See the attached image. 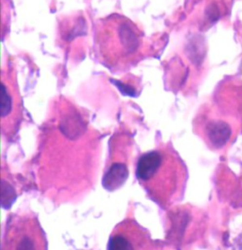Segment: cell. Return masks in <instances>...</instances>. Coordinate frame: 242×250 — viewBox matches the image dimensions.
<instances>
[{
	"label": "cell",
	"mask_w": 242,
	"mask_h": 250,
	"mask_svg": "<svg viewBox=\"0 0 242 250\" xmlns=\"http://www.w3.org/2000/svg\"><path fill=\"white\" fill-rule=\"evenodd\" d=\"M136 178L147 194L162 208L178 202L185 171L178 156L168 148L156 149L140 156Z\"/></svg>",
	"instance_id": "cell-1"
},
{
	"label": "cell",
	"mask_w": 242,
	"mask_h": 250,
	"mask_svg": "<svg viewBox=\"0 0 242 250\" xmlns=\"http://www.w3.org/2000/svg\"><path fill=\"white\" fill-rule=\"evenodd\" d=\"M97 41L106 61L125 62L140 51L143 34L130 19L121 15H111L97 25Z\"/></svg>",
	"instance_id": "cell-2"
},
{
	"label": "cell",
	"mask_w": 242,
	"mask_h": 250,
	"mask_svg": "<svg viewBox=\"0 0 242 250\" xmlns=\"http://www.w3.org/2000/svg\"><path fill=\"white\" fill-rule=\"evenodd\" d=\"M45 235L38 220L30 215H15L7 224L2 250H46Z\"/></svg>",
	"instance_id": "cell-3"
},
{
	"label": "cell",
	"mask_w": 242,
	"mask_h": 250,
	"mask_svg": "<svg viewBox=\"0 0 242 250\" xmlns=\"http://www.w3.org/2000/svg\"><path fill=\"white\" fill-rule=\"evenodd\" d=\"M109 250H152L154 244L150 233L136 221L127 219L119 224L109 238Z\"/></svg>",
	"instance_id": "cell-4"
},
{
	"label": "cell",
	"mask_w": 242,
	"mask_h": 250,
	"mask_svg": "<svg viewBox=\"0 0 242 250\" xmlns=\"http://www.w3.org/2000/svg\"><path fill=\"white\" fill-rule=\"evenodd\" d=\"M1 129L4 135L11 137L17 131L22 118V104L15 82L2 74L1 81Z\"/></svg>",
	"instance_id": "cell-5"
},
{
	"label": "cell",
	"mask_w": 242,
	"mask_h": 250,
	"mask_svg": "<svg viewBox=\"0 0 242 250\" xmlns=\"http://www.w3.org/2000/svg\"><path fill=\"white\" fill-rule=\"evenodd\" d=\"M127 176V167L122 163H116L106 172L103 178V186L108 190H115L123 185Z\"/></svg>",
	"instance_id": "cell-6"
},
{
	"label": "cell",
	"mask_w": 242,
	"mask_h": 250,
	"mask_svg": "<svg viewBox=\"0 0 242 250\" xmlns=\"http://www.w3.org/2000/svg\"><path fill=\"white\" fill-rule=\"evenodd\" d=\"M207 136L216 147H222L231 136V129L225 123L212 122L207 126Z\"/></svg>",
	"instance_id": "cell-7"
}]
</instances>
